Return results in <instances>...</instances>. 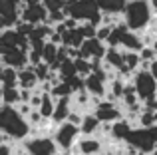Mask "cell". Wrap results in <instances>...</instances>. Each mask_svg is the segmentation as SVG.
<instances>
[{"instance_id": "1", "label": "cell", "mask_w": 157, "mask_h": 155, "mask_svg": "<svg viewBox=\"0 0 157 155\" xmlns=\"http://www.w3.org/2000/svg\"><path fill=\"white\" fill-rule=\"evenodd\" d=\"M0 133L8 139L24 141L30 135V123L12 105H0Z\"/></svg>"}, {"instance_id": "2", "label": "cell", "mask_w": 157, "mask_h": 155, "mask_svg": "<svg viewBox=\"0 0 157 155\" xmlns=\"http://www.w3.org/2000/svg\"><path fill=\"white\" fill-rule=\"evenodd\" d=\"M151 6L147 0H127L123 6V24L131 32H143L151 24Z\"/></svg>"}, {"instance_id": "3", "label": "cell", "mask_w": 157, "mask_h": 155, "mask_svg": "<svg viewBox=\"0 0 157 155\" xmlns=\"http://www.w3.org/2000/svg\"><path fill=\"white\" fill-rule=\"evenodd\" d=\"M80 127L74 123H70V121H64V123L56 125L52 131V139L54 143H56V147L60 149V151H70V149L76 145V141L80 139Z\"/></svg>"}, {"instance_id": "4", "label": "cell", "mask_w": 157, "mask_h": 155, "mask_svg": "<svg viewBox=\"0 0 157 155\" xmlns=\"http://www.w3.org/2000/svg\"><path fill=\"white\" fill-rule=\"evenodd\" d=\"M22 145L28 155H58V151H60L50 135H38V137L28 135L22 141Z\"/></svg>"}, {"instance_id": "5", "label": "cell", "mask_w": 157, "mask_h": 155, "mask_svg": "<svg viewBox=\"0 0 157 155\" xmlns=\"http://www.w3.org/2000/svg\"><path fill=\"white\" fill-rule=\"evenodd\" d=\"M155 88H157V81L149 76L147 70H137L133 72V89L137 93L139 101H147V100H153L155 97Z\"/></svg>"}, {"instance_id": "6", "label": "cell", "mask_w": 157, "mask_h": 155, "mask_svg": "<svg viewBox=\"0 0 157 155\" xmlns=\"http://www.w3.org/2000/svg\"><path fill=\"white\" fill-rule=\"evenodd\" d=\"M94 115L101 121V123H113V121L121 119L123 112L119 109V105L115 101L107 100V101H98L96 108H94Z\"/></svg>"}, {"instance_id": "7", "label": "cell", "mask_w": 157, "mask_h": 155, "mask_svg": "<svg viewBox=\"0 0 157 155\" xmlns=\"http://www.w3.org/2000/svg\"><path fill=\"white\" fill-rule=\"evenodd\" d=\"M72 151L76 155H98L104 151V141L98 135H80Z\"/></svg>"}, {"instance_id": "8", "label": "cell", "mask_w": 157, "mask_h": 155, "mask_svg": "<svg viewBox=\"0 0 157 155\" xmlns=\"http://www.w3.org/2000/svg\"><path fill=\"white\" fill-rule=\"evenodd\" d=\"M20 20L30 24V26H38V24H44L48 20V10L42 6V2L22 6L20 8Z\"/></svg>"}, {"instance_id": "9", "label": "cell", "mask_w": 157, "mask_h": 155, "mask_svg": "<svg viewBox=\"0 0 157 155\" xmlns=\"http://www.w3.org/2000/svg\"><path fill=\"white\" fill-rule=\"evenodd\" d=\"M84 89L94 97H101L107 89V81L104 78H100L98 74H90L84 78Z\"/></svg>"}, {"instance_id": "10", "label": "cell", "mask_w": 157, "mask_h": 155, "mask_svg": "<svg viewBox=\"0 0 157 155\" xmlns=\"http://www.w3.org/2000/svg\"><path fill=\"white\" fill-rule=\"evenodd\" d=\"M100 125H101V121L98 119L92 112H86L84 115H82V121H80L78 127H80L82 135H98V133H100Z\"/></svg>"}, {"instance_id": "11", "label": "cell", "mask_w": 157, "mask_h": 155, "mask_svg": "<svg viewBox=\"0 0 157 155\" xmlns=\"http://www.w3.org/2000/svg\"><path fill=\"white\" fill-rule=\"evenodd\" d=\"M38 78L34 74V68H28L24 66L22 70H18V88L20 89H36L38 85Z\"/></svg>"}, {"instance_id": "12", "label": "cell", "mask_w": 157, "mask_h": 155, "mask_svg": "<svg viewBox=\"0 0 157 155\" xmlns=\"http://www.w3.org/2000/svg\"><path fill=\"white\" fill-rule=\"evenodd\" d=\"M127 0H96V4L100 6L101 14H121L123 6H125Z\"/></svg>"}, {"instance_id": "13", "label": "cell", "mask_w": 157, "mask_h": 155, "mask_svg": "<svg viewBox=\"0 0 157 155\" xmlns=\"http://www.w3.org/2000/svg\"><path fill=\"white\" fill-rule=\"evenodd\" d=\"M54 105H56V101H54V97L50 96V92H42V101H40V105H38V112L44 119H50L52 117Z\"/></svg>"}, {"instance_id": "14", "label": "cell", "mask_w": 157, "mask_h": 155, "mask_svg": "<svg viewBox=\"0 0 157 155\" xmlns=\"http://www.w3.org/2000/svg\"><path fill=\"white\" fill-rule=\"evenodd\" d=\"M0 155H14V145L10 141H2L0 143Z\"/></svg>"}, {"instance_id": "15", "label": "cell", "mask_w": 157, "mask_h": 155, "mask_svg": "<svg viewBox=\"0 0 157 155\" xmlns=\"http://www.w3.org/2000/svg\"><path fill=\"white\" fill-rule=\"evenodd\" d=\"M147 72H149V76H151V78H153V80L157 81V58L149 62V66H147Z\"/></svg>"}, {"instance_id": "16", "label": "cell", "mask_w": 157, "mask_h": 155, "mask_svg": "<svg viewBox=\"0 0 157 155\" xmlns=\"http://www.w3.org/2000/svg\"><path fill=\"white\" fill-rule=\"evenodd\" d=\"M147 2H149L151 10H155V12H157V0H147Z\"/></svg>"}]
</instances>
